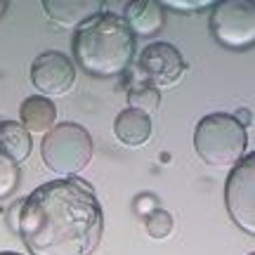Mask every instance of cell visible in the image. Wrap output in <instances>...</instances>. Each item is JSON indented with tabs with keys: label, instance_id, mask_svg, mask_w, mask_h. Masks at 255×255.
Returning a JSON list of instances; mask_svg holds the SVG:
<instances>
[{
	"label": "cell",
	"instance_id": "obj_1",
	"mask_svg": "<svg viewBox=\"0 0 255 255\" xmlns=\"http://www.w3.org/2000/svg\"><path fill=\"white\" fill-rule=\"evenodd\" d=\"M102 234L100 199L81 177L45 182L21 203L19 237L31 255H92Z\"/></svg>",
	"mask_w": 255,
	"mask_h": 255
},
{
	"label": "cell",
	"instance_id": "obj_2",
	"mask_svg": "<svg viewBox=\"0 0 255 255\" xmlns=\"http://www.w3.org/2000/svg\"><path fill=\"white\" fill-rule=\"evenodd\" d=\"M73 59L95 78H119L132 66L135 36L116 12H100L73 31Z\"/></svg>",
	"mask_w": 255,
	"mask_h": 255
},
{
	"label": "cell",
	"instance_id": "obj_3",
	"mask_svg": "<svg viewBox=\"0 0 255 255\" xmlns=\"http://www.w3.org/2000/svg\"><path fill=\"white\" fill-rule=\"evenodd\" d=\"M248 130L232 114H208L194 130V149L210 168L232 170L244 158Z\"/></svg>",
	"mask_w": 255,
	"mask_h": 255
},
{
	"label": "cell",
	"instance_id": "obj_4",
	"mask_svg": "<svg viewBox=\"0 0 255 255\" xmlns=\"http://www.w3.org/2000/svg\"><path fill=\"white\" fill-rule=\"evenodd\" d=\"M40 158L62 180L83 173L92 161V137L78 123H57L40 142Z\"/></svg>",
	"mask_w": 255,
	"mask_h": 255
},
{
	"label": "cell",
	"instance_id": "obj_5",
	"mask_svg": "<svg viewBox=\"0 0 255 255\" xmlns=\"http://www.w3.org/2000/svg\"><path fill=\"white\" fill-rule=\"evenodd\" d=\"M210 33L227 50H251L255 45V5L246 0H222L213 5Z\"/></svg>",
	"mask_w": 255,
	"mask_h": 255
},
{
	"label": "cell",
	"instance_id": "obj_6",
	"mask_svg": "<svg viewBox=\"0 0 255 255\" xmlns=\"http://www.w3.org/2000/svg\"><path fill=\"white\" fill-rule=\"evenodd\" d=\"M225 206L241 232L255 234V154L244 156L225 184Z\"/></svg>",
	"mask_w": 255,
	"mask_h": 255
},
{
	"label": "cell",
	"instance_id": "obj_7",
	"mask_svg": "<svg viewBox=\"0 0 255 255\" xmlns=\"http://www.w3.org/2000/svg\"><path fill=\"white\" fill-rule=\"evenodd\" d=\"M135 69L146 85L158 90V88L177 85L182 81L187 73V62L175 45L165 43V40H156L139 52Z\"/></svg>",
	"mask_w": 255,
	"mask_h": 255
},
{
	"label": "cell",
	"instance_id": "obj_8",
	"mask_svg": "<svg viewBox=\"0 0 255 255\" xmlns=\"http://www.w3.org/2000/svg\"><path fill=\"white\" fill-rule=\"evenodd\" d=\"M31 83L47 100L66 95L76 83V66L69 57L57 50L43 52L31 64Z\"/></svg>",
	"mask_w": 255,
	"mask_h": 255
},
{
	"label": "cell",
	"instance_id": "obj_9",
	"mask_svg": "<svg viewBox=\"0 0 255 255\" xmlns=\"http://www.w3.org/2000/svg\"><path fill=\"white\" fill-rule=\"evenodd\" d=\"M43 12L62 28H78L95 14L104 12L102 0H45Z\"/></svg>",
	"mask_w": 255,
	"mask_h": 255
},
{
	"label": "cell",
	"instance_id": "obj_10",
	"mask_svg": "<svg viewBox=\"0 0 255 255\" xmlns=\"http://www.w3.org/2000/svg\"><path fill=\"white\" fill-rule=\"evenodd\" d=\"M123 21L130 28V33L137 38H151L156 36L165 24V9L156 0H132L126 5Z\"/></svg>",
	"mask_w": 255,
	"mask_h": 255
},
{
	"label": "cell",
	"instance_id": "obj_11",
	"mask_svg": "<svg viewBox=\"0 0 255 255\" xmlns=\"http://www.w3.org/2000/svg\"><path fill=\"white\" fill-rule=\"evenodd\" d=\"M19 123L28 135H47L57 126V107L43 95H31L19 107Z\"/></svg>",
	"mask_w": 255,
	"mask_h": 255
},
{
	"label": "cell",
	"instance_id": "obj_12",
	"mask_svg": "<svg viewBox=\"0 0 255 255\" xmlns=\"http://www.w3.org/2000/svg\"><path fill=\"white\" fill-rule=\"evenodd\" d=\"M114 135L121 144L130 146V149L144 146L151 137V116L128 107L119 111V116L114 119Z\"/></svg>",
	"mask_w": 255,
	"mask_h": 255
},
{
	"label": "cell",
	"instance_id": "obj_13",
	"mask_svg": "<svg viewBox=\"0 0 255 255\" xmlns=\"http://www.w3.org/2000/svg\"><path fill=\"white\" fill-rule=\"evenodd\" d=\"M31 135L19 121H0V156L21 165L31 156Z\"/></svg>",
	"mask_w": 255,
	"mask_h": 255
},
{
	"label": "cell",
	"instance_id": "obj_14",
	"mask_svg": "<svg viewBox=\"0 0 255 255\" xmlns=\"http://www.w3.org/2000/svg\"><path fill=\"white\" fill-rule=\"evenodd\" d=\"M126 95H128V102H130V109L142 111L146 116L156 114L158 107H161V92L156 90V88H151V85H146V83L132 85Z\"/></svg>",
	"mask_w": 255,
	"mask_h": 255
},
{
	"label": "cell",
	"instance_id": "obj_15",
	"mask_svg": "<svg viewBox=\"0 0 255 255\" xmlns=\"http://www.w3.org/2000/svg\"><path fill=\"white\" fill-rule=\"evenodd\" d=\"M144 227H146V234L156 241H163L173 234V227H175V220L173 215L168 213L165 208H156L154 213H149L144 218Z\"/></svg>",
	"mask_w": 255,
	"mask_h": 255
},
{
	"label": "cell",
	"instance_id": "obj_16",
	"mask_svg": "<svg viewBox=\"0 0 255 255\" xmlns=\"http://www.w3.org/2000/svg\"><path fill=\"white\" fill-rule=\"evenodd\" d=\"M19 180H21V168L0 156V201L7 199L9 194H14V189L19 187Z\"/></svg>",
	"mask_w": 255,
	"mask_h": 255
},
{
	"label": "cell",
	"instance_id": "obj_17",
	"mask_svg": "<svg viewBox=\"0 0 255 255\" xmlns=\"http://www.w3.org/2000/svg\"><path fill=\"white\" fill-rule=\"evenodd\" d=\"M132 208L139 218H146L149 213H154L156 208H161L158 206V199H156L154 194H139L135 201H132Z\"/></svg>",
	"mask_w": 255,
	"mask_h": 255
},
{
	"label": "cell",
	"instance_id": "obj_18",
	"mask_svg": "<svg viewBox=\"0 0 255 255\" xmlns=\"http://www.w3.org/2000/svg\"><path fill=\"white\" fill-rule=\"evenodd\" d=\"M161 5L175 9V12H201V9L210 7L213 2H208V0H201V2H191V0H184V2H180V0H165Z\"/></svg>",
	"mask_w": 255,
	"mask_h": 255
},
{
	"label": "cell",
	"instance_id": "obj_19",
	"mask_svg": "<svg viewBox=\"0 0 255 255\" xmlns=\"http://www.w3.org/2000/svg\"><path fill=\"white\" fill-rule=\"evenodd\" d=\"M21 203L24 201H14L12 206H9L7 215H5V222H7V227L12 234H19V220H21Z\"/></svg>",
	"mask_w": 255,
	"mask_h": 255
},
{
	"label": "cell",
	"instance_id": "obj_20",
	"mask_svg": "<svg viewBox=\"0 0 255 255\" xmlns=\"http://www.w3.org/2000/svg\"><path fill=\"white\" fill-rule=\"evenodd\" d=\"M234 119H237L239 123H241V126H244V128L248 130V126L253 123V114H251V111H246V109H241V111L237 114V116H234Z\"/></svg>",
	"mask_w": 255,
	"mask_h": 255
},
{
	"label": "cell",
	"instance_id": "obj_21",
	"mask_svg": "<svg viewBox=\"0 0 255 255\" xmlns=\"http://www.w3.org/2000/svg\"><path fill=\"white\" fill-rule=\"evenodd\" d=\"M7 7H9V2H7V0H0V17H2V14L7 12Z\"/></svg>",
	"mask_w": 255,
	"mask_h": 255
},
{
	"label": "cell",
	"instance_id": "obj_22",
	"mask_svg": "<svg viewBox=\"0 0 255 255\" xmlns=\"http://www.w3.org/2000/svg\"><path fill=\"white\" fill-rule=\"evenodd\" d=\"M0 255H21V253H9V251H5V253H0Z\"/></svg>",
	"mask_w": 255,
	"mask_h": 255
},
{
	"label": "cell",
	"instance_id": "obj_23",
	"mask_svg": "<svg viewBox=\"0 0 255 255\" xmlns=\"http://www.w3.org/2000/svg\"><path fill=\"white\" fill-rule=\"evenodd\" d=\"M251 255H253V253H251Z\"/></svg>",
	"mask_w": 255,
	"mask_h": 255
}]
</instances>
